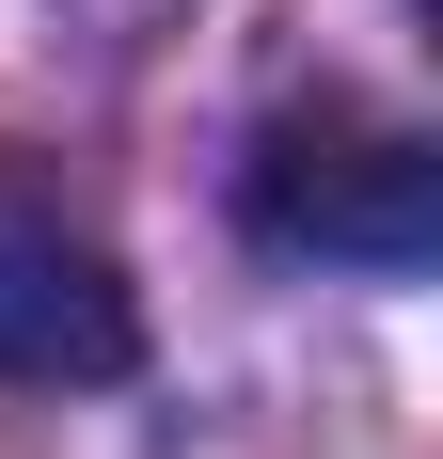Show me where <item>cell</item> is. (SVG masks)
Returning a JSON list of instances; mask_svg holds the SVG:
<instances>
[{
  "instance_id": "1",
  "label": "cell",
  "mask_w": 443,
  "mask_h": 459,
  "mask_svg": "<svg viewBox=\"0 0 443 459\" xmlns=\"http://www.w3.org/2000/svg\"><path fill=\"white\" fill-rule=\"evenodd\" d=\"M443 222V159L428 127H396V111H285V127L254 143V238H285V254H349V270H412Z\"/></svg>"
},
{
  "instance_id": "2",
  "label": "cell",
  "mask_w": 443,
  "mask_h": 459,
  "mask_svg": "<svg viewBox=\"0 0 443 459\" xmlns=\"http://www.w3.org/2000/svg\"><path fill=\"white\" fill-rule=\"evenodd\" d=\"M143 333H127V301H111V270L95 254H16L0 270V365L16 380H111Z\"/></svg>"
}]
</instances>
